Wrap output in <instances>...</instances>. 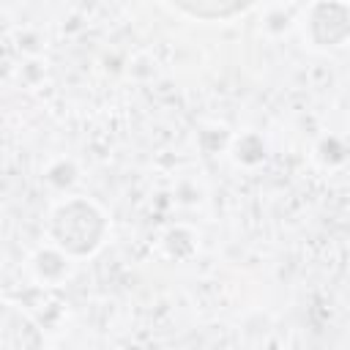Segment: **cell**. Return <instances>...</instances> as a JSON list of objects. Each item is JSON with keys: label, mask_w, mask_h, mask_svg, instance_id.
<instances>
[{"label": "cell", "mask_w": 350, "mask_h": 350, "mask_svg": "<svg viewBox=\"0 0 350 350\" xmlns=\"http://www.w3.org/2000/svg\"><path fill=\"white\" fill-rule=\"evenodd\" d=\"M178 3L180 8L197 14V16H227V14H235L238 8L249 5L252 0H172Z\"/></svg>", "instance_id": "1"}]
</instances>
